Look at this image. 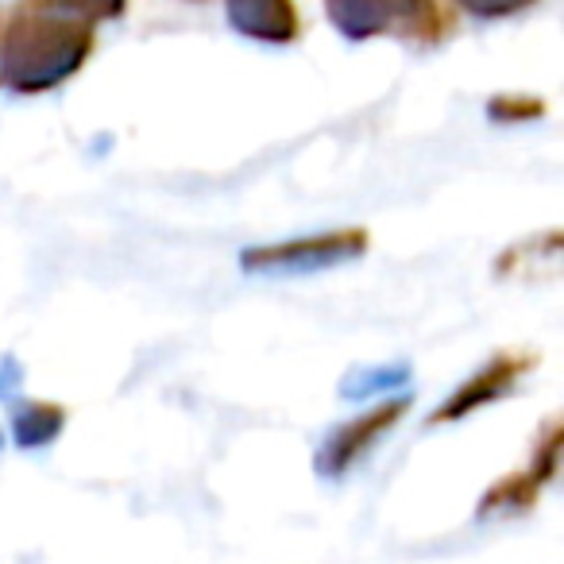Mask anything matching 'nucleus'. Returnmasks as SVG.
<instances>
[{
  "mask_svg": "<svg viewBox=\"0 0 564 564\" xmlns=\"http://www.w3.org/2000/svg\"><path fill=\"white\" fill-rule=\"evenodd\" d=\"M97 47V24L63 0L0 4V89L40 97L66 86Z\"/></svg>",
  "mask_w": 564,
  "mask_h": 564,
  "instance_id": "f257e3e1",
  "label": "nucleus"
},
{
  "mask_svg": "<svg viewBox=\"0 0 564 564\" xmlns=\"http://www.w3.org/2000/svg\"><path fill=\"white\" fill-rule=\"evenodd\" d=\"M371 236L368 228H329L317 236H299V240L282 243H259V248H243L240 267L243 271H317V267L345 263V259H360L368 251Z\"/></svg>",
  "mask_w": 564,
  "mask_h": 564,
  "instance_id": "f03ea898",
  "label": "nucleus"
},
{
  "mask_svg": "<svg viewBox=\"0 0 564 564\" xmlns=\"http://www.w3.org/2000/svg\"><path fill=\"white\" fill-rule=\"evenodd\" d=\"M533 368H538V352H530V348H507V352L491 356L476 376L464 379V383L433 410L430 425H448V422H460V417L476 414V410H484L487 402L502 399V394Z\"/></svg>",
  "mask_w": 564,
  "mask_h": 564,
  "instance_id": "7ed1b4c3",
  "label": "nucleus"
},
{
  "mask_svg": "<svg viewBox=\"0 0 564 564\" xmlns=\"http://www.w3.org/2000/svg\"><path fill=\"white\" fill-rule=\"evenodd\" d=\"M406 406H410L406 399H383L379 406L356 414L352 422L337 425V430L329 433V441L322 445V453H317V460H314L317 471H325V476H345V471H352L356 464L402 422Z\"/></svg>",
  "mask_w": 564,
  "mask_h": 564,
  "instance_id": "20e7f679",
  "label": "nucleus"
},
{
  "mask_svg": "<svg viewBox=\"0 0 564 564\" xmlns=\"http://www.w3.org/2000/svg\"><path fill=\"white\" fill-rule=\"evenodd\" d=\"M225 17L251 43H294L302 35V17L294 0H225Z\"/></svg>",
  "mask_w": 564,
  "mask_h": 564,
  "instance_id": "39448f33",
  "label": "nucleus"
},
{
  "mask_svg": "<svg viewBox=\"0 0 564 564\" xmlns=\"http://www.w3.org/2000/svg\"><path fill=\"white\" fill-rule=\"evenodd\" d=\"M325 17L345 40H379V35H394L399 0H325Z\"/></svg>",
  "mask_w": 564,
  "mask_h": 564,
  "instance_id": "423d86ee",
  "label": "nucleus"
},
{
  "mask_svg": "<svg viewBox=\"0 0 564 564\" xmlns=\"http://www.w3.org/2000/svg\"><path fill=\"white\" fill-rule=\"evenodd\" d=\"M453 32H456V12L448 9V0H399V24H394L399 40L437 47Z\"/></svg>",
  "mask_w": 564,
  "mask_h": 564,
  "instance_id": "0eeeda50",
  "label": "nucleus"
},
{
  "mask_svg": "<svg viewBox=\"0 0 564 564\" xmlns=\"http://www.w3.org/2000/svg\"><path fill=\"white\" fill-rule=\"evenodd\" d=\"M545 484H549V476L533 468V464L510 471V476H502L499 484L484 495V502H479V518H487V514H525V510L538 507Z\"/></svg>",
  "mask_w": 564,
  "mask_h": 564,
  "instance_id": "6e6552de",
  "label": "nucleus"
},
{
  "mask_svg": "<svg viewBox=\"0 0 564 564\" xmlns=\"http://www.w3.org/2000/svg\"><path fill=\"white\" fill-rule=\"evenodd\" d=\"M66 425V406L58 402H20L12 414V437L20 448H40L63 433Z\"/></svg>",
  "mask_w": 564,
  "mask_h": 564,
  "instance_id": "1a4fd4ad",
  "label": "nucleus"
},
{
  "mask_svg": "<svg viewBox=\"0 0 564 564\" xmlns=\"http://www.w3.org/2000/svg\"><path fill=\"white\" fill-rule=\"evenodd\" d=\"M487 117L495 124H525V120H538L545 117V101L530 94H495L487 101Z\"/></svg>",
  "mask_w": 564,
  "mask_h": 564,
  "instance_id": "9d476101",
  "label": "nucleus"
},
{
  "mask_svg": "<svg viewBox=\"0 0 564 564\" xmlns=\"http://www.w3.org/2000/svg\"><path fill=\"white\" fill-rule=\"evenodd\" d=\"M533 4H538V0H456V9L476 20H507V17H518V12L533 9Z\"/></svg>",
  "mask_w": 564,
  "mask_h": 564,
  "instance_id": "9b49d317",
  "label": "nucleus"
},
{
  "mask_svg": "<svg viewBox=\"0 0 564 564\" xmlns=\"http://www.w3.org/2000/svg\"><path fill=\"white\" fill-rule=\"evenodd\" d=\"M63 4L78 12V17H86L89 24H101V20H120L128 12V0H63Z\"/></svg>",
  "mask_w": 564,
  "mask_h": 564,
  "instance_id": "f8f14e48",
  "label": "nucleus"
},
{
  "mask_svg": "<svg viewBox=\"0 0 564 564\" xmlns=\"http://www.w3.org/2000/svg\"><path fill=\"white\" fill-rule=\"evenodd\" d=\"M194 4H197V0H194Z\"/></svg>",
  "mask_w": 564,
  "mask_h": 564,
  "instance_id": "ddd939ff",
  "label": "nucleus"
}]
</instances>
